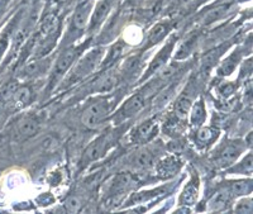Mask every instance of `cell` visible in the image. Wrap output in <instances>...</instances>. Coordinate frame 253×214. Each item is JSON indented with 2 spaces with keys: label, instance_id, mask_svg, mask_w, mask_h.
Instances as JSON below:
<instances>
[{
  "label": "cell",
  "instance_id": "28",
  "mask_svg": "<svg viewBox=\"0 0 253 214\" xmlns=\"http://www.w3.org/2000/svg\"><path fill=\"white\" fill-rule=\"evenodd\" d=\"M228 190L230 191L232 197H243V195L250 194L252 191V181L251 180H237V181H230L228 185Z\"/></svg>",
  "mask_w": 253,
  "mask_h": 214
},
{
  "label": "cell",
  "instance_id": "26",
  "mask_svg": "<svg viewBox=\"0 0 253 214\" xmlns=\"http://www.w3.org/2000/svg\"><path fill=\"white\" fill-rule=\"evenodd\" d=\"M199 197V185L198 180L193 179L190 180L189 184L185 186V189L182 190V194L180 197V202L181 204H186V206H193L195 204L196 200Z\"/></svg>",
  "mask_w": 253,
  "mask_h": 214
},
{
  "label": "cell",
  "instance_id": "14",
  "mask_svg": "<svg viewBox=\"0 0 253 214\" xmlns=\"http://www.w3.org/2000/svg\"><path fill=\"white\" fill-rule=\"evenodd\" d=\"M51 65L52 64L49 58H47V60L43 57L35 58V60H31L24 65V67L20 71V76L24 79L38 78V76L43 75Z\"/></svg>",
  "mask_w": 253,
  "mask_h": 214
},
{
  "label": "cell",
  "instance_id": "23",
  "mask_svg": "<svg viewBox=\"0 0 253 214\" xmlns=\"http://www.w3.org/2000/svg\"><path fill=\"white\" fill-rule=\"evenodd\" d=\"M141 69V56L133 55L126 58L121 67V76L124 80L132 79L133 76L137 75L138 70Z\"/></svg>",
  "mask_w": 253,
  "mask_h": 214
},
{
  "label": "cell",
  "instance_id": "16",
  "mask_svg": "<svg viewBox=\"0 0 253 214\" xmlns=\"http://www.w3.org/2000/svg\"><path fill=\"white\" fill-rule=\"evenodd\" d=\"M134 184V180L130 174H119L115 175L109 184V195L117 197L118 194H123L126 190H129Z\"/></svg>",
  "mask_w": 253,
  "mask_h": 214
},
{
  "label": "cell",
  "instance_id": "27",
  "mask_svg": "<svg viewBox=\"0 0 253 214\" xmlns=\"http://www.w3.org/2000/svg\"><path fill=\"white\" fill-rule=\"evenodd\" d=\"M199 43V36L196 33H193V35H190L186 40H184L180 44V48L177 49V52H176L175 58L176 60H182V58H186L190 53L193 52L194 49H195L196 44Z\"/></svg>",
  "mask_w": 253,
  "mask_h": 214
},
{
  "label": "cell",
  "instance_id": "3",
  "mask_svg": "<svg viewBox=\"0 0 253 214\" xmlns=\"http://www.w3.org/2000/svg\"><path fill=\"white\" fill-rule=\"evenodd\" d=\"M113 112V104L107 96H99L94 99L81 112V125L87 129H95L100 127L107 121Z\"/></svg>",
  "mask_w": 253,
  "mask_h": 214
},
{
  "label": "cell",
  "instance_id": "34",
  "mask_svg": "<svg viewBox=\"0 0 253 214\" xmlns=\"http://www.w3.org/2000/svg\"><path fill=\"white\" fill-rule=\"evenodd\" d=\"M53 1H56V3H62V1H65V0H53Z\"/></svg>",
  "mask_w": 253,
  "mask_h": 214
},
{
  "label": "cell",
  "instance_id": "22",
  "mask_svg": "<svg viewBox=\"0 0 253 214\" xmlns=\"http://www.w3.org/2000/svg\"><path fill=\"white\" fill-rule=\"evenodd\" d=\"M190 125L193 127H200L204 125L207 119V109H205L204 99L199 98L195 103H193L190 108Z\"/></svg>",
  "mask_w": 253,
  "mask_h": 214
},
{
  "label": "cell",
  "instance_id": "24",
  "mask_svg": "<svg viewBox=\"0 0 253 214\" xmlns=\"http://www.w3.org/2000/svg\"><path fill=\"white\" fill-rule=\"evenodd\" d=\"M167 191L166 186H161V188H156L152 190H146V191H138V193H134L132 197L128 200V206H132V204H142V203H146L148 200L153 199L156 197H160V195H164Z\"/></svg>",
  "mask_w": 253,
  "mask_h": 214
},
{
  "label": "cell",
  "instance_id": "32",
  "mask_svg": "<svg viewBox=\"0 0 253 214\" xmlns=\"http://www.w3.org/2000/svg\"><path fill=\"white\" fill-rule=\"evenodd\" d=\"M65 208H66V211L71 212V213H76V212L81 211L83 203L78 197H69L65 202Z\"/></svg>",
  "mask_w": 253,
  "mask_h": 214
},
{
  "label": "cell",
  "instance_id": "15",
  "mask_svg": "<svg viewBox=\"0 0 253 214\" xmlns=\"http://www.w3.org/2000/svg\"><path fill=\"white\" fill-rule=\"evenodd\" d=\"M153 161H155L153 151L148 150V148L135 151L134 154L128 157V165L135 170H143V169L150 168Z\"/></svg>",
  "mask_w": 253,
  "mask_h": 214
},
{
  "label": "cell",
  "instance_id": "19",
  "mask_svg": "<svg viewBox=\"0 0 253 214\" xmlns=\"http://www.w3.org/2000/svg\"><path fill=\"white\" fill-rule=\"evenodd\" d=\"M171 23L170 22H160L156 23L152 28L150 29V32L147 35L146 38V47H152L157 44L158 42H161L162 40L167 37V35L170 33Z\"/></svg>",
  "mask_w": 253,
  "mask_h": 214
},
{
  "label": "cell",
  "instance_id": "7",
  "mask_svg": "<svg viewBox=\"0 0 253 214\" xmlns=\"http://www.w3.org/2000/svg\"><path fill=\"white\" fill-rule=\"evenodd\" d=\"M112 146V138L108 134H101L85 148L81 156V164L89 165L91 162L100 160L104 155L107 154L109 147Z\"/></svg>",
  "mask_w": 253,
  "mask_h": 214
},
{
  "label": "cell",
  "instance_id": "8",
  "mask_svg": "<svg viewBox=\"0 0 253 214\" xmlns=\"http://www.w3.org/2000/svg\"><path fill=\"white\" fill-rule=\"evenodd\" d=\"M245 150V145L241 141H230L225 143L223 147L219 150L218 155L214 159V162L219 168H227V166L233 165L238 160L241 154Z\"/></svg>",
  "mask_w": 253,
  "mask_h": 214
},
{
  "label": "cell",
  "instance_id": "17",
  "mask_svg": "<svg viewBox=\"0 0 253 214\" xmlns=\"http://www.w3.org/2000/svg\"><path fill=\"white\" fill-rule=\"evenodd\" d=\"M230 8H232V4L228 3V1H223V3L220 4H215V5L211 6L207 13L203 14L202 24H204V26H209V24L215 23V22H218V20L223 19V18L229 13Z\"/></svg>",
  "mask_w": 253,
  "mask_h": 214
},
{
  "label": "cell",
  "instance_id": "4",
  "mask_svg": "<svg viewBox=\"0 0 253 214\" xmlns=\"http://www.w3.org/2000/svg\"><path fill=\"white\" fill-rule=\"evenodd\" d=\"M92 8H94V1L92 0H84L76 6L71 18H70L69 29H67V35L66 38H65V42L62 43V47L72 44L84 33L86 32Z\"/></svg>",
  "mask_w": 253,
  "mask_h": 214
},
{
  "label": "cell",
  "instance_id": "6",
  "mask_svg": "<svg viewBox=\"0 0 253 214\" xmlns=\"http://www.w3.org/2000/svg\"><path fill=\"white\" fill-rule=\"evenodd\" d=\"M40 130V122L31 114H24L14 122L12 127V136L15 141H26L37 134Z\"/></svg>",
  "mask_w": 253,
  "mask_h": 214
},
{
  "label": "cell",
  "instance_id": "9",
  "mask_svg": "<svg viewBox=\"0 0 253 214\" xmlns=\"http://www.w3.org/2000/svg\"><path fill=\"white\" fill-rule=\"evenodd\" d=\"M176 40H177V38H176L175 35L171 36L169 42L162 47L161 51H160V52L153 57V60L151 61V64L148 65V67H147V71L143 74V76H142V80L150 78V76H153L156 73H157L158 70L162 69L165 65H167V61H169V58H170L171 53H172L173 48H175L176 46V42H177Z\"/></svg>",
  "mask_w": 253,
  "mask_h": 214
},
{
  "label": "cell",
  "instance_id": "33",
  "mask_svg": "<svg viewBox=\"0 0 253 214\" xmlns=\"http://www.w3.org/2000/svg\"><path fill=\"white\" fill-rule=\"evenodd\" d=\"M187 1H191V0H175V3L177 4H185L187 3Z\"/></svg>",
  "mask_w": 253,
  "mask_h": 214
},
{
  "label": "cell",
  "instance_id": "10",
  "mask_svg": "<svg viewBox=\"0 0 253 214\" xmlns=\"http://www.w3.org/2000/svg\"><path fill=\"white\" fill-rule=\"evenodd\" d=\"M113 6V0H99L98 4L92 8L91 17H90L89 26H87L86 32L94 33L100 28L101 24L107 20L110 10Z\"/></svg>",
  "mask_w": 253,
  "mask_h": 214
},
{
  "label": "cell",
  "instance_id": "2",
  "mask_svg": "<svg viewBox=\"0 0 253 214\" xmlns=\"http://www.w3.org/2000/svg\"><path fill=\"white\" fill-rule=\"evenodd\" d=\"M89 42L81 43L79 46L75 44H70V46L63 47L60 51L58 56L56 57L55 62L51 66V74H49V83H48V89L52 90L55 89L63 78L67 75L72 65L75 64V61L80 57L81 53L86 49V46Z\"/></svg>",
  "mask_w": 253,
  "mask_h": 214
},
{
  "label": "cell",
  "instance_id": "25",
  "mask_svg": "<svg viewBox=\"0 0 253 214\" xmlns=\"http://www.w3.org/2000/svg\"><path fill=\"white\" fill-rule=\"evenodd\" d=\"M232 199H233V197L230 194V191L228 190V188L218 191V193L211 198V200H210V211H224L225 208H228L229 202Z\"/></svg>",
  "mask_w": 253,
  "mask_h": 214
},
{
  "label": "cell",
  "instance_id": "13",
  "mask_svg": "<svg viewBox=\"0 0 253 214\" xmlns=\"http://www.w3.org/2000/svg\"><path fill=\"white\" fill-rule=\"evenodd\" d=\"M157 132L158 125L156 123V121L150 119V121H146L137 126V128L130 134V138H132L133 143H147L155 138Z\"/></svg>",
  "mask_w": 253,
  "mask_h": 214
},
{
  "label": "cell",
  "instance_id": "30",
  "mask_svg": "<svg viewBox=\"0 0 253 214\" xmlns=\"http://www.w3.org/2000/svg\"><path fill=\"white\" fill-rule=\"evenodd\" d=\"M238 62H239V56L237 55V52H234L230 57H228L227 60H224L223 62H221L220 67L218 69V75L225 76L232 74L233 73V70L237 67V65H238Z\"/></svg>",
  "mask_w": 253,
  "mask_h": 214
},
{
  "label": "cell",
  "instance_id": "5",
  "mask_svg": "<svg viewBox=\"0 0 253 214\" xmlns=\"http://www.w3.org/2000/svg\"><path fill=\"white\" fill-rule=\"evenodd\" d=\"M144 107H146V96L142 93L133 94L113 114V121H114L115 125H121L123 122L129 121V119L134 118L135 116H138L144 109Z\"/></svg>",
  "mask_w": 253,
  "mask_h": 214
},
{
  "label": "cell",
  "instance_id": "18",
  "mask_svg": "<svg viewBox=\"0 0 253 214\" xmlns=\"http://www.w3.org/2000/svg\"><path fill=\"white\" fill-rule=\"evenodd\" d=\"M19 18L20 14L18 15V17L15 15V17L13 18V19H10V22L0 31V64H1V61L4 60L5 53L8 52L9 44L12 43L13 33H14L15 28H17V23Z\"/></svg>",
  "mask_w": 253,
  "mask_h": 214
},
{
  "label": "cell",
  "instance_id": "21",
  "mask_svg": "<svg viewBox=\"0 0 253 214\" xmlns=\"http://www.w3.org/2000/svg\"><path fill=\"white\" fill-rule=\"evenodd\" d=\"M219 134H220L219 128L213 127V126L211 127H202L196 130L195 142L200 147H207L218 139Z\"/></svg>",
  "mask_w": 253,
  "mask_h": 214
},
{
  "label": "cell",
  "instance_id": "29",
  "mask_svg": "<svg viewBox=\"0 0 253 214\" xmlns=\"http://www.w3.org/2000/svg\"><path fill=\"white\" fill-rule=\"evenodd\" d=\"M236 164V162H234ZM229 172L232 174H246V175H251L252 172V154H248L245 159L242 160L239 164H236L233 165V168H230Z\"/></svg>",
  "mask_w": 253,
  "mask_h": 214
},
{
  "label": "cell",
  "instance_id": "11",
  "mask_svg": "<svg viewBox=\"0 0 253 214\" xmlns=\"http://www.w3.org/2000/svg\"><path fill=\"white\" fill-rule=\"evenodd\" d=\"M33 99V91L29 85H18L13 95L6 103V110H18L27 107Z\"/></svg>",
  "mask_w": 253,
  "mask_h": 214
},
{
  "label": "cell",
  "instance_id": "31",
  "mask_svg": "<svg viewBox=\"0 0 253 214\" xmlns=\"http://www.w3.org/2000/svg\"><path fill=\"white\" fill-rule=\"evenodd\" d=\"M234 212L236 213H243V214H251L252 213V199H241L234 207Z\"/></svg>",
  "mask_w": 253,
  "mask_h": 214
},
{
  "label": "cell",
  "instance_id": "20",
  "mask_svg": "<svg viewBox=\"0 0 253 214\" xmlns=\"http://www.w3.org/2000/svg\"><path fill=\"white\" fill-rule=\"evenodd\" d=\"M193 101L194 95L191 93V89L184 90V93L180 94L175 101V108H173L175 117H177L178 119H186V117L189 116L190 108L193 105Z\"/></svg>",
  "mask_w": 253,
  "mask_h": 214
},
{
  "label": "cell",
  "instance_id": "1",
  "mask_svg": "<svg viewBox=\"0 0 253 214\" xmlns=\"http://www.w3.org/2000/svg\"><path fill=\"white\" fill-rule=\"evenodd\" d=\"M104 52H105V49L103 47H95V48H90L89 51L85 49L80 55V57L75 61V64L72 65L66 78H63L62 87L71 86L95 73L100 67L101 61L104 58Z\"/></svg>",
  "mask_w": 253,
  "mask_h": 214
},
{
  "label": "cell",
  "instance_id": "12",
  "mask_svg": "<svg viewBox=\"0 0 253 214\" xmlns=\"http://www.w3.org/2000/svg\"><path fill=\"white\" fill-rule=\"evenodd\" d=\"M182 162L180 157L175 156V155H169L165 156L157 162V175L161 179H171L172 176L178 174V171L181 169Z\"/></svg>",
  "mask_w": 253,
  "mask_h": 214
}]
</instances>
